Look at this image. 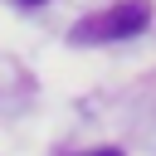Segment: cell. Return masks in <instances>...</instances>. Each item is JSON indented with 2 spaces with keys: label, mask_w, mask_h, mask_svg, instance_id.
<instances>
[{
  "label": "cell",
  "mask_w": 156,
  "mask_h": 156,
  "mask_svg": "<svg viewBox=\"0 0 156 156\" xmlns=\"http://www.w3.org/2000/svg\"><path fill=\"white\" fill-rule=\"evenodd\" d=\"M93 156H122V151H117V146H102V151H93Z\"/></svg>",
  "instance_id": "cell-2"
},
{
  "label": "cell",
  "mask_w": 156,
  "mask_h": 156,
  "mask_svg": "<svg viewBox=\"0 0 156 156\" xmlns=\"http://www.w3.org/2000/svg\"><path fill=\"white\" fill-rule=\"evenodd\" d=\"M20 5H44V0H20Z\"/></svg>",
  "instance_id": "cell-3"
},
{
  "label": "cell",
  "mask_w": 156,
  "mask_h": 156,
  "mask_svg": "<svg viewBox=\"0 0 156 156\" xmlns=\"http://www.w3.org/2000/svg\"><path fill=\"white\" fill-rule=\"evenodd\" d=\"M146 24H151L146 0H122L117 10H107V15L88 20V24H78L73 39H83V44H98V39H132V34H141Z\"/></svg>",
  "instance_id": "cell-1"
}]
</instances>
